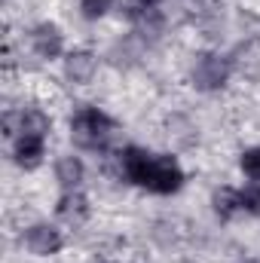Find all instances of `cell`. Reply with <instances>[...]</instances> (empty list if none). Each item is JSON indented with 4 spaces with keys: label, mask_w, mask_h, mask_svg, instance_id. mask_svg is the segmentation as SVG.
I'll list each match as a JSON object with an SVG mask.
<instances>
[{
    "label": "cell",
    "mask_w": 260,
    "mask_h": 263,
    "mask_svg": "<svg viewBox=\"0 0 260 263\" xmlns=\"http://www.w3.org/2000/svg\"><path fill=\"white\" fill-rule=\"evenodd\" d=\"M123 175L153 193H175L184 184V172L172 156H150L138 147L123 153Z\"/></svg>",
    "instance_id": "obj_1"
},
{
    "label": "cell",
    "mask_w": 260,
    "mask_h": 263,
    "mask_svg": "<svg viewBox=\"0 0 260 263\" xmlns=\"http://www.w3.org/2000/svg\"><path fill=\"white\" fill-rule=\"evenodd\" d=\"M70 135H73V141H77L80 147H104L107 138L114 135V123H110L104 114H98V110L89 107V110H80V114L73 117Z\"/></svg>",
    "instance_id": "obj_2"
},
{
    "label": "cell",
    "mask_w": 260,
    "mask_h": 263,
    "mask_svg": "<svg viewBox=\"0 0 260 263\" xmlns=\"http://www.w3.org/2000/svg\"><path fill=\"white\" fill-rule=\"evenodd\" d=\"M230 65L220 55H199V62L193 67V83L199 89H220L227 83Z\"/></svg>",
    "instance_id": "obj_3"
},
{
    "label": "cell",
    "mask_w": 260,
    "mask_h": 263,
    "mask_svg": "<svg viewBox=\"0 0 260 263\" xmlns=\"http://www.w3.org/2000/svg\"><path fill=\"white\" fill-rule=\"evenodd\" d=\"M25 245L34 251V254H55L62 248V236L55 227L49 223H34L28 233H25Z\"/></svg>",
    "instance_id": "obj_4"
},
{
    "label": "cell",
    "mask_w": 260,
    "mask_h": 263,
    "mask_svg": "<svg viewBox=\"0 0 260 263\" xmlns=\"http://www.w3.org/2000/svg\"><path fill=\"white\" fill-rule=\"evenodd\" d=\"M59 217H62L65 223H70V227L86 223V217H89V202H86V196L67 190L65 196H62V202H59Z\"/></svg>",
    "instance_id": "obj_5"
},
{
    "label": "cell",
    "mask_w": 260,
    "mask_h": 263,
    "mask_svg": "<svg viewBox=\"0 0 260 263\" xmlns=\"http://www.w3.org/2000/svg\"><path fill=\"white\" fill-rule=\"evenodd\" d=\"M31 40H34V49L43 59H55L62 52V34H59L55 25H37L34 34H31Z\"/></svg>",
    "instance_id": "obj_6"
},
{
    "label": "cell",
    "mask_w": 260,
    "mask_h": 263,
    "mask_svg": "<svg viewBox=\"0 0 260 263\" xmlns=\"http://www.w3.org/2000/svg\"><path fill=\"white\" fill-rule=\"evenodd\" d=\"M43 156V138L40 135H18L15 141V162L25 168H34Z\"/></svg>",
    "instance_id": "obj_7"
},
{
    "label": "cell",
    "mask_w": 260,
    "mask_h": 263,
    "mask_svg": "<svg viewBox=\"0 0 260 263\" xmlns=\"http://www.w3.org/2000/svg\"><path fill=\"white\" fill-rule=\"evenodd\" d=\"M65 70L67 77L73 80V83H89L92 80V73H95V55L92 52H86V49H80V52H70L65 62Z\"/></svg>",
    "instance_id": "obj_8"
},
{
    "label": "cell",
    "mask_w": 260,
    "mask_h": 263,
    "mask_svg": "<svg viewBox=\"0 0 260 263\" xmlns=\"http://www.w3.org/2000/svg\"><path fill=\"white\" fill-rule=\"evenodd\" d=\"M236 70L242 77H251V80L260 77V40H251V43L239 46V52H236Z\"/></svg>",
    "instance_id": "obj_9"
},
{
    "label": "cell",
    "mask_w": 260,
    "mask_h": 263,
    "mask_svg": "<svg viewBox=\"0 0 260 263\" xmlns=\"http://www.w3.org/2000/svg\"><path fill=\"white\" fill-rule=\"evenodd\" d=\"M59 181H62V187L65 190H73L80 181H83V162L77 159V156H65V159H59Z\"/></svg>",
    "instance_id": "obj_10"
},
{
    "label": "cell",
    "mask_w": 260,
    "mask_h": 263,
    "mask_svg": "<svg viewBox=\"0 0 260 263\" xmlns=\"http://www.w3.org/2000/svg\"><path fill=\"white\" fill-rule=\"evenodd\" d=\"M214 208H217L220 217H230V214L239 208V193H236V190H220V193H214Z\"/></svg>",
    "instance_id": "obj_11"
},
{
    "label": "cell",
    "mask_w": 260,
    "mask_h": 263,
    "mask_svg": "<svg viewBox=\"0 0 260 263\" xmlns=\"http://www.w3.org/2000/svg\"><path fill=\"white\" fill-rule=\"evenodd\" d=\"M239 208L251 211V214H260V187H245L239 190Z\"/></svg>",
    "instance_id": "obj_12"
},
{
    "label": "cell",
    "mask_w": 260,
    "mask_h": 263,
    "mask_svg": "<svg viewBox=\"0 0 260 263\" xmlns=\"http://www.w3.org/2000/svg\"><path fill=\"white\" fill-rule=\"evenodd\" d=\"M110 9V0H83V15L86 18H101Z\"/></svg>",
    "instance_id": "obj_13"
},
{
    "label": "cell",
    "mask_w": 260,
    "mask_h": 263,
    "mask_svg": "<svg viewBox=\"0 0 260 263\" xmlns=\"http://www.w3.org/2000/svg\"><path fill=\"white\" fill-rule=\"evenodd\" d=\"M242 172L248 178H260V150H248L242 156Z\"/></svg>",
    "instance_id": "obj_14"
},
{
    "label": "cell",
    "mask_w": 260,
    "mask_h": 263,
    "mask_svg": "<svg viewBox=\"0 0 260 263\" xmlns=\"http://www.w3.org/2000/svg\"><path fill=\"white\" fill-rule=\"evenodd\" d=\"M141 3H144V6H156L159 0H141Z\"/></svg>",
    "instance_id": "obj_15"
}]
</instances>
